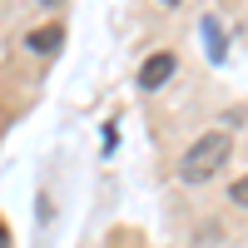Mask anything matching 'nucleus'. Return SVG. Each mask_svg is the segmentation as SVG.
Instances as JSON below:
<instances>
[{"label":"nucleus","instance_id":"nucleus-4","mask_svg":"<svg viewBox=\"0 0 248 248\" xmlns=\"http://www.w3.org/2000/svg\"><path fill=\"white\" fill-rule=\"evenodd\" d=\"M203 35H209V60H214V65H223V55H229V50H223V30H218L214 15H203Z\"/></svg>","mask_w":248,"mask_h":248},{"label":"nucleus","instance_id":"nucleus-2","mask_svg":"<svg viewBox=\"0 0 248 248\" xmlns=\"http://www.w3.org/2000/svg\"><path fill=\"white\" fill-rule=\"evenodd\" d=\"M174 70H179V60H174L169 50H154V55L139 65V85H144V90H159V85H169V79H174Z\"/></svg>","mask_w":248,"mask_h":248},{"label":"nucleus","instance_id":"nucleus-5","mask_svg":"<svg viewBox=\"0 0 248 248\" xmlns=\"http://www.w3.org/2000/svg\"><path fill=\"white\" fill-rule=\"evenodd\" d=\"M229 199H233V203H243V209H248V174H243V179L233 184V189H229Z\"/></svg>","mask_w":248,"mask_h":248},{"label":"nucleus","instance_id":"nucleus-1","mask_svg":"<svg viewBox=\"0 0 248 248\" xmlns=\"http://www.w3.org/2000/svg\"><path fill=\"white\" fill-rule=\"evenodd\" d=\"M229 154H233L229 129L203 134V139H194L189 149H184V159H179V179H184V184H203V179H214L223 164H229Z\"/></svg>","mask_w":248,"mask_h":248},{"label":"nucleus","instance_id":"nucleus-3","mask_svg":"<svg viewBox=\"0 0 248 248\" xmlns=\"http://www.w3.org/2000/svg\"><path fill=\"white\" fill-rule=\"evenodd\" d=\"M60 40H65V25H45V30H30V35H25V45H30V55L50 60V55L60 50Z\"/></svg>","mask_w":248,"mask_h":248}]
</instances>
